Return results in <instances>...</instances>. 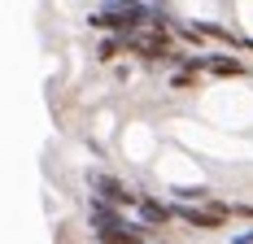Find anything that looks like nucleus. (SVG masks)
Returning a JSON list of instances; mask_svg holds the SVG:
<instances>
[{"label": "nucleus", "instance_id": "f257e3e1", "mask_svg": "<svg viewBox=\"0 0 253 244\" xmlns=\"http://www.w3.org/2000/svg\"><path fill=\"white\" fill-rule=\"evenodd\" d=\"M144 18H153V9H144V4H105V9L92 13V26L96 31H118V40H126V35L149 26Z\"/></svg>", "mask_w": 253, "mask_h": 244}, {"label": "nucleus", "instance_id": "f03ea898", "mask_svg": "<svg viewBox=\"0 0 253 244\" xmlns=\"http://www.w3.org/2000/svg\"><path fill=\"white\" fill-rule=\"evenodd\" d=\"M123 44H126V52L140 57V61H183V52H175V40H170L166 31H157V26H144V31L126 35Z\"/></svg>", "mask_w": 253, "mask_h": 244}, {"label": "nucleus", "instance_id": "7ed1b4c3", "mask_svg": "<svg viewBox=\"0 0 253 244\" xmlns=\"http://www.w3.org/2000/svg\"><path fill=\"white\" fill-rule=\"evenodd\" d=\"M87 183H92L96 201H101V205H114V209H123V205H135V201H140V196L131 192V188H126L123 179H118V174L92 170V174H87Z\"/></svg>", "mask_w": 253, "mask_h": 244}, {"label": "nucleus", "instance_id": "20e7f679", "mask_svg": "<svg viewBox=\"0 0 253 244\" xmlns=\"http://www.w3.org/2000/svg\"><path fill=\"white\" fill-rule=\"evenodd\" d=\"M179 218L188 222L192 231H223L231 214H227V205H223V201H210V205H201V209H197V205H183V209H179Z\"/></svg>", "mask_w": 253, "mask_h": 244}, {"label": "nucleus", "instance_id": "39448f33", "mask_svg": "<svg viewBox=\"0 0 253 244\" xmlns=\"http://www.w3.org/2000/svg\"><path fill=\"white\" fill-rule=\"evenodd\" d=\"M135 209H140V227H149V231L170 227V218H175V209H170V205H162L157 196H140V201H135Z\"/></svg>", "mask_w": 253, "mask_h": 244}, {"label": "nucleus", "instance_id": "423d86ee", "mask_svg": "<svg viewBox=\"0 0 253 244\" xmlns=\"http://www.w3.org/2000/svg\"><path fill=\"white\" fill-rule=\"evenodd\" d=\"M205 70H214V74H223V79H231V74H245V61L240 57H227V52H218Z\"/></svg>", "mask_w": 253, "mask_h": 244}, {"label": "nucleus", "instance_id": "0eeeda50", "mask_svg": "<svg viewBox=\"0 0 253 244\" xmlns=\"http://www.w3.org/2000/svg\"><path fill=\"white\" fill-rule=\"evenodd\" d=\"M123 48H126V44L118 40V35H114V40H105V44H101V52H96V61H114V57H118Z\"/></svg>", "mask_w": 253, "mask_h": 244}, {"label": "nucleus", "instance_id": "6e6552de", "mask_svg": "<svg viewBox=\"0 0 253 244\" xmlns=\"http://www.w3.org/2000/svg\"><path fill=\"white\" fill-rule=\"evenodd\" d=\"M192 83H197V74H192V70H183V74H175V79H170V87H179V92H188Z\"/></svg>", "mask_w": 253, "mask_h": 244}, {"label": "nucleus", "instance_id": "1a4fd4ad", "mask_svg": "<svg viewBox=\"0 0 253 244\" xmlns=\"http://www.w3.org/2000/svg\"><path fill=\"white\" fill-rule=\"evenodd\" d=\"M240 244H253V231H249V236H240Z\"/></svg>", "mask_w": 253, "mask_h": 244}]
</instances>
